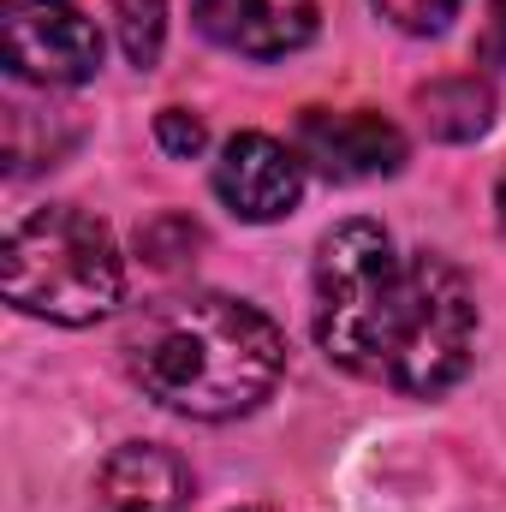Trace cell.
Masks as SVG:
<instances>
[{"label":"cell","instance_id":"cell-11","mask_svg":"<svg viewBox=\"0 0 506 512\" xmlns=\"http://www.w3.org/2000/svg\"><path fill=\"white\" fill-rule=\"evenodd\" d=\"M370 6L405 36H435V30H447L459 18L465 0H370Z\"/></svg>","mask_w":506,"mask_h":512},{"label":"cell","instance_id":"cell-4","mask_svg":"<svg viewBox=\"0 0 506 512\" xmlns=\"http://www.w3.org/2000/svg\"><path fill=\"white\" fill-rule=\"evenodd\" d=\"M0 48H6V72L42 90H72L102 72V36L66 0H6Z\"/></svg>","mask_w":506,"mask_h":512},{"label":"cell","instance_id":"cell-3","mask_svg":"<svg viewBox=\"0 0 506 512\" xmlns=\"http://www.w3.org/2000/svg\"><path fill=\"white\" fill-rule=\"evenodd\" d=\"M126 292V262L114 251V233L72 209H36L12 227L6 239V298L24 316L60 322V328H84L102 322Z\"/></svg>","mask_w":506,"mask_h":512},{"label":"cell","instance_id":"cell-5","mask_svg":"<svg viewBox=\"0 0 506 512\" xmlns=\"http://www.w3.org/2000/svg\"><path fill=\"white\" fill-rule=\"evenodd\" d=\"M304 167H316L334 185H358V179H387L405 167V131L381 114L364 108H310L298 120V143Z\"/></svg>","mask_w":506,"mask_h":512},{"label":"cell","instance_id":"cell-10","mask_svg":"<svg viewBox=\"0 0 506 512\" xmlns=\"http://www.w3.org/2000/svg\"><path fill=\"white\" fill-rule=\"evenodd\" d=\"M108 12L131 66H155L167 42V0H108Z\"/></svg>","mask_w":506,"mask_h":512},{"label":"cell","instance_id":"cell-6","mask_svg":"<svg viewBox=\"0 0 506 512\" xmlns=\"http://www.w3.org/2000/svg\"><path fill=\"white\" fill-rule=\"evenodd\" d=\"M215 197L239 215V221H286L304 197V155L286 149L280 137L268 131H239L221 143V161H215Z\"/></svg>","mask_w":506,"mask_h":512},{"label":"cell","instance_id":"cell-12","mask_svg":"<svg viewBox=\"0 0 506 512\" xmlns=\"http://www.w3.org/2000/svg\"><path fill=\"white\" fill-rule=\"evenodd\" d=\"M155 143H161L173 161H191V155H203L209 131H203L197 114H185V108H161V120H155Z\"/></svg>","mask_w":506,"mask_h":512},{"label":"cell","instance_id":"cell-2","mask_svg":"<svg viewBox=\"0 0 506 512\" xmlns=\"http://www.w3.org/2000/svg\"><path fill=\"white\" fill-rule=\"evenodd\" d=\"M126 370L179 417L227 423L256 411L286 376V334L245 298L185 292L149 304L126 334Z\"/></svg>","mask_w":506,"mask_h":512},{"label":"cell","instance_id":"cell-7","mask_svg":"<svg viewBox=\"0 0 506 512\" xmlns=\"http://www.w3.org/2000/svg\"><path fill=\"white\" fill-rule=\"evenodd\" d=\"M197 24L245 60H280L316 36V0H197Z\"/></svg>","mask_w":506,"mask_h":512},{"label":"cell","instance_id":"cell-1","mask_svg":"<svg viewBox=\"0 0 506 512\" xmlns=\"http://www.w3.org/2000/svg\"><path fill=\"white\" fill-rule=\"evenodd\" d=\"M316 346L405 399H435L471 370L477 298L471 280L435 251L399 256L376 221H340L322 233L310 268Z\"/></svg>","mask_w":506,"mask_h":512},{"label":"cell","instance_id":"cell-8","mask_svg":"<svg viewBox=\"0 0 506 512\" xmlns=\"http://www.w3.org/2000/svg\"><path fill=\"white\" fill-rule=\"evenodd\" d=\"M191 471L155 441H126L96 471V512H185Z\"/></svg>","mask_w":506,"mask_h":512},{"label":"cell","instance_id":"cell-9","mask_svg":"<svg viewBox=\"0 0 506 512\" xmlns=\"http://www.w3.org/2000/svg\"><path fill=\"white\" fill-rule=\"evenodd\" d=\"M417 114H423L429 137L465 143V137H483V131H489L495 96H489V84H477V78H441V84L417 90Z\"/></svg>","mask_w":506,"mask_h":512},{"label":"cell","instance_id":"cell-13","mask_svg":"<svg viewBox=\"0 0 506 512\" xmlns=\"http://www.w3.org/2000/svg\"><path fill=\"white\" fill-rule=\"evenodd\" d=\"M477 54H483L489 66H506V0H489V24H483V36H477Z\"/></svg>","mask_w":506,"mask_h":512},{"label":"cell","instance_id":"cell-14","mask_svg":"<svg viewBox=\"0 0 506 512\" xmlns=\"http://www.w3.org/2000/svg\"><path fill=\"white\" fill-rule=\"evenodd\" d=\"M501 221H506V191H501Z\"/></svg>","mask_w":506,"mask_h":512}]
</instances>
